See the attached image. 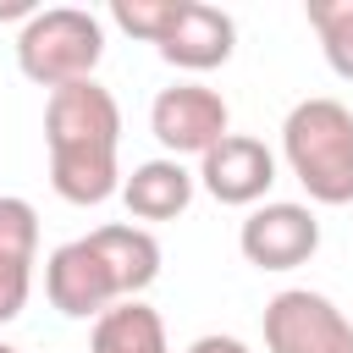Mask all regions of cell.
Instances as JSON below:
<instances>
[{
    "label": "cell",
    "mask_w": 353,
    "mask_h": 353,
    "mask_svg": "<svg viewBox=\"0 0 353 353\" xmlns=\"http://www.w3.org/2000/svg\"><path fill=\"white\" fill-rule=\"evenodd\" d=\"M44 292L66 320H99L110 303H121V292L88 237H72L44 259Z\"/></svg>",
    "instance_id": "obj_7"
},
{
    "label": "cell",
    "mask_w": 353,
    "mask_h": 353,
    "mask_svg": "<svg viewBox=\"0 0 353 353\" xmlns=\"http://www.w3.org/2000/svg\"><path fill=\"white\" fill-rule=\"evenodd\" d=\"M44 143H50V182L66 204H105L110 193H121V171H116L121 105L94 77L50 94Z\"/></svg>",
    "instance_id": "obj_1"
},
{
    "label": "cell",
    "mask_w": 353,
    "mask_h": 353,
    "mask_svg": "<svg viewBox=\"0 0 353 353\" xmlns=\"http://www.w3.org/2000/svg\"><path fill=\"white\" fill-rule=\"evenodd\" d=\"M88 353H171L165 347V320L143 298H121L94 320Z\"/></svg>",
    "instance_id": "obj_12"
},
{
    "label": "cell",
    "mask_w": 353,
    "mask_h": 353,
    "mask_svg": "<svg viewBox=\"0 0 353 353\" xmlns=\"http://www.w3.org/2000/svg\"><path fill=\"white\" fill-rule=\"evenodd\" d=\"M265 353H353V320L309 287H287L265 303Z\"/></svg>",
    "instance_id": "obj_4"
},
{
    "label": "cell",
    "mask_w": 353,
    "mask_h": 353,
    "mask_svg": "<svg viewBox=\"0 0 353 353\" xmlns=\"http://www.w3.org/2000/svg\"><path fill=\"white\" fill-rule=\"evenodd\" d=\"M188 353H248V342H237V336H221V331H210V336H193V342H188Z\"/></svg>",
    "instance_id": "obj_17"
},
{
    "label": "cell",
    "mask_w": 353,
    "mask_h": 353,
    "mask_svg": "<svg viewBox=\"0 0 353 353\" xmlns=\"http://www.w3.org/2000/svg\"><path fill=\"white\" fill-rule=\"evenodd\" d=\"M39 259V210L17 193H0V265L33 270Z\"/></svg>",
    "instance_id": "obj_14"
},
{
    "label": "cell",
    "mask_w": 353,
    "mask_h": 353,
    "mask_svg": "<svg viewBox=\"0 0 353 353\" xmlns=\"http://www.w3.org/2000/svg\"><path fill=\"white\" fill-rule=\"evenodd\" d=\"M232 127V110L215 88L204 83H176V88H160L154 105H149V132L160 138V149L171 160L182 154H210Z\"/></svg>",
    "instance_id": "obj_5"
},
{
    "label": "cell",
    "mask_w": 353,
    "mask_h": 353,
    "mask_svg": "<svg viewBox=\"0 0 353 353\" xmlns=\"http://www.w3.org/2000/svg\"><path fill=\"white\" fill-rule=\"evenodd\" d=\"M237 248L254 270H298L320 248V221L309 204H287V199L254 204L248 221L237 226Z\"/></svg>",
    "instance_id": "obj_6"
},
{
    "label": "cell",
    "mask_w": 353,
    "mask_h": 353,
    "mask_svg": "<svg viewBox=\"0 0 353 353\" xmlns=\"http://www.w3.org/2000/svg\"><path fill=\"white\" fill-rule=\"evenodd\" d=\"M176 6H182V0H116L110 17H116L121 33H132V39H143V44L160 50V39H165L171 22H176Z\"/></svg>",
    "instance_id": "obj_15"
},
{
    "label": "cell",
    "mask_w": 353,
    "mask_h": 353,
    "mask_svg": "<svg viewBox=\"0 0 353 353\" xmlns=\"http://www.w3.org/2000/svg\"><path fill=\"white\" fill-rule=\"evenodd\" d=\"M193 182H204V193H210L215 204L248 210V204H259V199L270 193V182H276V154H270L259 138H248V132H226L210 154H199V176H193Z\"/></svg>",
    "instance_id": "obj_8"
},
{
    "label": "cell",
    "mask_w": 353,
    "mask_h": 353,
    "mask_svg": "<svg viewBox=\"0 0 353 353\" xmlns=\"http://www.w3.org/2000/svg\"><path fill=\"white\" fill-rule=\"evenodd\" d=\"M232 50H237V22H232L221 6H204V0H182L171 33L160 39V55H165L171 66H182V72L226 66Z\"/></svg>",
    "instance_id": "obj_9"
},
{
    "label": "cell",
    "mask_w": 353,
    "mask_h": 353,
    "mask_svg": "<svg viewBox=\"0 0 353 353\" xmlns=\"http://www.w3.org/2000/svg\"><path fill=\"white\" fill-rule=\"evenodd\" d=\"M309 28L320 33V50H325V66L353 83V0H309L303 6Z\"/></svg>",
    "instance_id": "obj_13"
},
{
    "label": "cell",
    "mask_w": 353,
    "mask_h": 353,
    "mask_svg": "<svg viewBox=\"0 0 353 353\" xmlns=\"http://www.w3.org/2000/svg\"><path fill=\"white\" fill-rule=\"evenodd\" d=\"M121 204L132 221H176L193 204V171L182 160H143L132 165V176L121 182Z\"/></svg>",
    "instance_id": "obj_11"
},
{
    "label": "cell",
    "mask_w": 353,
    "mask_h": 353,
    "mask_svg": "<svg viewBox=\"0 0 353 353\" xmlns=\"http://www.w3.org/2000/svg\"><path fill=\"white\" fill-rule=\"evenodd\" d=\"M28 292H33V270L0 265V325H11V320L28 309Z\"/></svg>",
    "instance_id": "obj_16"
},
{
    "label": "cell",
    "mask_w": 353,
    "mask_h": 353,
    "mask_svg": "<svg viewBox=\"0 0 353 353\" xmlns=\"http://www.w3.org/2000/svg\"><path fill=\"white\" fill-rule=\"evenodd\" d=\"M105 55V22L83 6H50V11H33L17 33V66L28 83L39 88H72V83H88L94 66Z\"/></svg>",
    "instance_id": "obj_3"
},
{
    "label": "cell",
    "mask_w": 353,
    "mask_h": 353,
    "mask_svg": "<svg viewBox=\"0 0 353 353\" xmlns=\"http://www.w3.org/2000/svg\"><path fill=\"white\" fill-rule=\"evenodd\" d=\"M88 243L99 248V259H105V270H110V281H116L121 298H138L143 287H154V276H160V243H154L149 226L110 221V226H94Z\"/></svg>",
    "instance_id": "obj_10"
},
{
    "label": "cell",
    "mask_w": 353,
    "mask_h": 353,
    "mask_svg": "<svg viewBox=\"0 0 353 353\" xmlns=\"http://www.w3.org/2000/svg\"><path fill=\"white\" fill-rule=\"evenodd\" d=\"M281 154L314 204H353V110L342 99H298L281 121Z\"/></svg>",
    "instance_id": "obj_2"
},
{
    "label": "cell",
    "mask_w": 353,
    "mask_h": 353,
    "mask_svg": "<svg viewBox=\"0 0 353 353\" xmlns=\"http://www.w3.org/2000/svg\"><path fill=\"white\" fill-rule=\"evenodd\" d=\"M0 353H17V347H11V342H0Z\"/></svg>",
    "instance_id": "obj_18"
}]
</instances>
